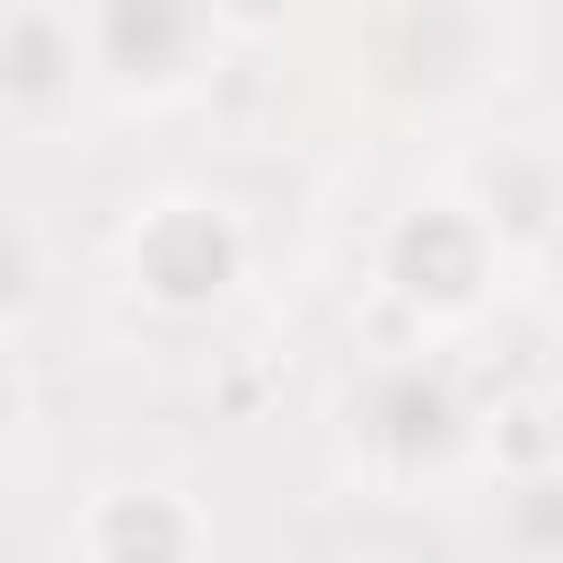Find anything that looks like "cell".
Listing matches in <instances>:
<instances>
[{
    "mask_svg": "<svg viewBox=\"0 0 563 563\" xmlns=\"http://www.w3.org/2000/svg\"><path fill=\"white\" fill-rule=\"evenodd\" d=\"M123 282L158 317H211L246 282V220L202 185H167L123 229Z\"/></svg>",
    "mask_w": 563,
    "mask_h": 563,
    "instance_id": "cell-1",
    "label": "cell"
},
{
    "mask_svg": "<svg viewBox=\"0 0 563 563\" xmlns=\"http://www.w3.org/2000/svg\"><path fill=\"white\" fill-rule=\"evenodd\" d=\"M493 273H501V246L457 194H422L378 229V282L413 317H466L493 290Z\"/></svg>",
    "mask_w": 563,
    "mask_h": 563,
    "instance_id": "cell-2",
    "label": "cell"
},
{
    "mask_svg": "<svg viewBox=\"0 0 563 563\" xmlns=\"http://www.w3.org/2000/svg\"><path fill=\"white\" fill-rule=\"evenodd\" d=\"M79 53H88V79L123 97H176L220 53V18L176 0H106V9H79Z\"/></svg>",
    "mask_w": 563,
    "mask_h": 563,
    "instance_id": "cell-3",
    "label": "cell"
},
{
    "mask_svg": "<svg viewBox=\"0 0 563 563\" xmlns=\"http://www.w3.org/2000/svg\"><path fill=\"white\" fill-rule=\"evenodd\" d=\"M484 44H501V26L484 9H378L361 26V62L378 88L396 97H449L484 70Z\"/></svg>",
    "mask_w": 563,
    "mask_h": 563,
    "instance_id": "cell-4",
    "label": "cell"
},
{
    "mask_svg": "<svg viewBox=\"0 0 563 563\" xmlns=\"http://www.w3.org/2000/svg\"><path fill=\"white\" fill-rule=\"evenodd\" d=\"M211 519L176 484H106L79 510V554L88 563H202Z\"/></svg>",
    "mask_w": 563,
    "mask_h": 563,
    "instance_id": "cell-5",
    "label": "cell"
},
{
    "mask_svg": "<svg viewBox=\"0 0 563 563\" xmlns=\"http://www.w3.org/2000/svg\"><path fill=\"white\" fill-rule=\"evenodd\" d=\"M466 431V405L440 369L405 361V369H378L369 396H361V440L387 457V466H431L449 440Z\"/></svg>",
    "mask_w": 563,
    "mask_h": 563,
    "instance_id": "cell-6",
    "label": "cell"
},
{
    "mask_svg": "<svg viewBox=\"0 0 563 563\" xmlns=\"http://www.w3.org/2000/svg\"><path fill=\"white\" fill-rule=\"evenodd\" d=\"M88 79L79 9H9L0 18V114H44Z\"/></svg>",
    "mask_w": 563,
    "mask_h": 563,
    "instance_id": "cell-7",
    "label": "cell"
},
{
    "mask_svg": "<svg viewBox=\"0 0 563 563\" xmlns=\"http://www.w3.org/2000/svg\"><path fill=\"white\" fill-rule=\"evenodd\" d=\"M457 202L484 220V238L501 255L510 246H545V229H554V158L537 141H493L475 158V194H457Z\"/></svg>",
    "mask_w": 563,
    "mask_h": 563,
    "instance_id": "cell-8",
    "label": "cell"
},
{
    "mask_svg": "<svg viewBox=\"0 0 563 563\" xmlns=\"http://www.w3.org/2000/svg\"><path fill=\"white\" fill-rule=\"evenodd\" d=\"M26 282H35V246H26L18 220H0V317L26 299Z\"/></svg>",
    "mask_w": 563,
    "mask_h": 563,
    "instance_id": "cell-9",
    "label": "cell"
},
{
    "mask_svg": "<svg viewBox=\"0 0 563 563\" xmlns=\"http://www.w3.org/2000/svg\"><path fill=\"white\" fill-rule=\"evenodd\" d=\"M9 431H18V387L0 378V449H9Z\"/></svg>",
    "mask_w": 563,
    "mask_h": 563,
    "instance_id": "cell-10",
    "label": "cell"
}]
</instances>
